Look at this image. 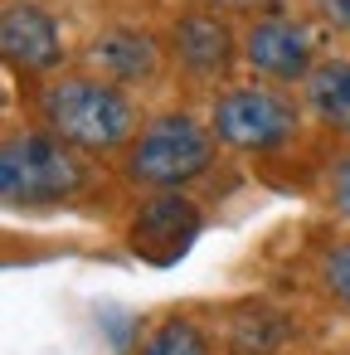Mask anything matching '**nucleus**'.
<instances>
[{
    "label": "nucleus",
    "instance_id": "nucleus-1",
    "mask_svg": "<svg viewBox=\"0 0 350 355\" xmlns=\"http://www.w3.org/2000/svg\"><path fill=\"white\" fill-rule=\"evenodd\" d=\"M44 122L78 151H112L132 137V103L98 78H64L44 93Z\"/></svg>",
    "mask_w": 350,
    "mask_h": 355
},
{
    "label": "nucleus",
    "instance_id": "nucleus-2",
    "mask_svg": "<svg viewBox=\"0 0 350 355\" xmlns=\"http://www.w3.org/2000/svg\"><path fill=\"white\" fill-rule=\"evenodd\" d=\"M83 185V166L64 137L20 132L0 151V195L10 205H59Z\"/></svg>",
    "mask_w": 350,
    "mask_h": 355
},
{
    "label": "nucleus",
    "instance_id": "nucleus-3",
    "mask_svg": "<svg viewBox=\"0 0 350 355\" xmlns=\"http://www.w3.org/2000/svg\"><path fill=\"white\" fill-rule=\"evenodd\" d=\"M209 156H214L209 137H204L190 117L170 112V117H156V122L141 132V141H137L132 156H127V175H132L137 185L175 190V185L195 180V175L209 166Z\"/></svg>",
    "mask_w": 350,
    "mask_h": 355
},
{
    "label": "nucleus",
    "instance_id": "nucleus-4",
    "mask_svg": "<svg viewBox=\"0 0 350 355\" xmlns=\"http://www.w3.org/2000/svg\"><path fill=\"white\" fill-rule=\"evenodd\" d=\"M214 132L238 151H272L297 132V112L268 88H229L214 103Z\"/></svg>",
    "mask_w": 350,
    "mask_h": 355
},
{
    "label": "nucleus",
    "instance_id": "nucleus-5",
    "mask_svg": "<svg viewBox=\"0 0 350 355\" xmlns=\"http://www.w3.org/2000/svg\"><path fill=\"white\" fill-rule=\"evenodd\" d=\"M200 239V209L190 205V200H180V195H156V200H146L141 205V214L132 219V229H127V243H132V253L137 258H146V263H156V268H166V263H180L185 258V248Z\"/></svg>",
    "mask_w": 350,
    "mask_h": 355
},
{
    "label": "nucleus",
    "instance_id": "nucleus-6",
    "mask_svg": "<svg viewBox=\"0 0 350 355\" xmlns=\"http://www.w3.org/2000/svg\"><path fill=\"white\" fill-rule=\"evenodd\" d=\"M243 59L268 78H306L311 73V30L297 20H258L243 35Z\"/></svg>",
    "mask_w": 350,
    "mask_h": 355
},
{
    "label": "nucleus",
    "instance_id": "nucleus-7",
    "mask_svg": "<svg viewBox=\"0 0 350 355\" xmlns=\"http://www.w3.org/2000/svg\"><path fill=\"white\" fill-rule=\"evenodd\" d=\"M0 49H6V59L25 73H44L64 59V40H59V25L54 15H44L40 6H25V0H15V6H6V20H0Z\"/></svg>",
    "mask_w": 350,
    "mask_h": 355
},
{
    "label": "nucleus",
    "instance_id": "nucleus-8",
    "mask_svg": "<svg viewBox=\"0 0 350 355\" xmlns=\"http://www.w3.org/2000/svg\"><path fill=\"white\" fill-rule=\"evenodd\" d=\"M170 40H175V59H180L190 73H200V78L224 73L229 59H234V40H229V30H224L214 15H185Z\"/></svg>",
    "mask_w": 350,
    "mask_h": 355
},
{
    "label": "nucleus",
    "instance_id": "nucleus-9",
    "mask_svg": "<svg viewBox=\"0 0 350 355\" xmlns=\"http://www.w3.org/2000/svg\"><path fill=\"white\" fill-rule=\"evenodd\" d=\"M306 88V107L335 127V132H350V64L345 59H321L311 64V73L301 78Z\"/></svg>",
    "mask_w": 350,
    "mask_h": 355
},
{
    "label": "nucleus",
    "instance_id": "nucleus-10",
    "mask_svg": "<svg viewBox=\"0 0 350 355\" xmlns=\"http://www.w3.org/2000/svg\"><path fill=\"white\" fill-rule=\"evenodd\" d=\"M93 64L117 78V83H141L156 73V44L146 35H132V30H112L93 44Z\"/></svg>",
    "mask_w": 350,
    "mask_h": 355
},
{
    "label": "nucleus",
    "instance_id": "nucleus-11",
    "mask_svg": "<svg viewBox=\"0 0 350 355\" xmlns=\"http://www.w3.org/2000/svg\"><path fill=\"white\" fill-rule=\"evenodd\" d=\"M141 355H209V345H204L200 326H190V321H166V326L141 345Z\"/></svg>",
    "mask_w": 350,
    "mask_h": 355
},
{
    "label": "nucleus",
    "instance_id": "nucleus-12",
    "mask_svg": "<svg viewBox=\"0 0 350 355\" xmlns=\"http://www.w3.org/2000/svg\"><path fill=\"white\" fill-rule=\"evenodd\" d=\"M321 277H326L331 297L350 306V243H340V248H331V253H326V263H321Z\"/></svg>",
    "mask_w": 350,
    "mask_h": 355
},
{
    "label": "nucleus",
    "instance_id": "nucleus-13",
    "mask_svg": "<svg viewBox=\"0 0 350 355\" xmlns=\"http://www.w3.org/2000/svg\"><path fill=\"white\" fill-rule=\"evenodd\" d=\"M331 200H335V209L350 219V156H345V161H335V175H331Z\"/></svg>",
    "mask_w": 350,
    "mask_h": 355
},
{
    "label": "nucleus",
    "instance_id": "nucleus-14",
    "mask_svg": "<svg viewBox=\"0 0 350 355\" xmlns=\"http://www.w3.org/2000/svg\"><path fill=\"white\" fill-rule=\"evenodd\" d=\"M321 10H326L340 30H350V0H321Z\"/></svg>",
    "mask_w": 350,
    "mask_h": 355
},
{
    "label": "nucleus",
    "instance_id": "nucleus-15",
    "mask_svg": "<svg viewBox=\"0 0 350 355\" xmlns=\"http://www.w3.org/2000/svg\"><path fill=\"white\" fill-rule=\"evenodd\" d=\"M209 6H219V10H268L277 0H209Z\"/></svg>",
    "mask_w": 350,
    "mask_h": 355
}]
</instances>
